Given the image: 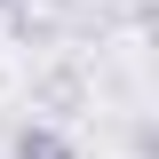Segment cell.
<instances>
[{
    "instance_id": "obj_1",
    "label": "cell",
    "mask_w": 159,
    "mask_h": 159,
    "mask_svg": "<svg viewBox=\"0 0 159 159\" xmlns=\"http://www.w3.org/2000/svg\"><path fill=\"white\" fill-rule=\"evenodd\" d=\"M16 159H80V151L56 135V127H24V135H16Z\"/></svg>"
},
{
    "instance_id": "obj_2",
    "label": "cell",
    "mask_w": 159,
    "mask_h": 159,
    "mask_svg": "<svg viewBox=\"0 0 159 159\" xmlns=\"http://www.w3.org/2000/svg\"><path fill=\"white\" fill-rule=\"evenodd\" d=\"M0 8H8V0H0Z\"/></svg>"
}]
</instances>
